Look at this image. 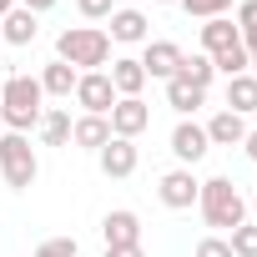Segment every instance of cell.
<instances>
[{"mask_svg":"<svg viewBox=\"0 0 257 257\" xmlns=\"http://www.w3.org/2000/svg\"><path fill=\"white\" fill-rule=\"evenodd\" d=\"M41 101H46V91H41L36 76H11L6 86H0V121L26 137L31 126H41V111H46Z\"/></svg>","mask_w":257,"mask_h":257,"instance_id":"obj_1","label":"cell"},{"mask_svg":"<svg viewBox=\"0 0 257 257\" xmlns=\"http://www.w3.org/2000/svg\"><path fill=\"white\" fill-rule=\"evenodd\" d=\"M56 61H66V66H76V71H96V66L111 61V36H106L101 26H71V31H61V41H56Z\"/></svg>","mask_w":257,"mask_h":257,"instance_id":"obj_2","label":"cell"},{"mask_svg":"<svg viewBox=\"0 0 257 257\" xmlns=\"http://www.w3.org/2000/svg\"><path fill=\"white\" fill-rule=\"evenodd\" d=\"M197 207H202V222L207 227H242L247 222V202H242V192L232 187V177H212V182H202V192H197Z\"/></svg>","mask_w":257,"mask_h":257,"instance_id":"obj_3","label":"cell"},{"mask_svg":"<svg viewBox=\"0 0 257 257\" xmlns=\"http://www.w3.org/2000/svg\"><path fill=\"white\" fill-rule=\"evenodd\" d=\"M0 177H6L11 192H26V187L41 177V162H36V152H31V142H26L21 132H6V137H0Z\"/></svg>","mask_w":257,"mask_h":257,"instance_id":"obj_4","label":"cell"},{"mask_svg":"<svg viewBox=\"0 0 257 257\" xmlns=\"http://www.w3.org/2000/svg\"><path fill=\"white\" fill-rule=\"evenodd\" d=\"M71 96L81 101V111H86V116H111V106L121 101L106 71H86V76L76 81V91H71Z\"/></svg>","mask_w":257,"mask_h":257,"instance_id":"obj_5","label":"cell"},{"mask_svg":"<svg viewBox=\"0 0 257 257\" xmlns=\"http://www.w3.org/2000/svg\"><path fill=\"white\" fill-rule=\"evenodd\" d=\"M111 137H121V142H137L147 126H152V106L142 101V96H121L116 106H111Z\"/></svg>","mask_w":257,"mask_h":257,"instance_id":"obj_6","label":"cell"},{"mask_svg":"<svg viewBox=\"0 0 257 257\" xmlns=\"http://www.w3.org/2000/svg\"><path fill=\"white\" fill-rule=\"evenodd\" d=\"M197 192H202V182L192 177V167H177V172H167V177L157 182V197H162L172 212H187V207H197Z\"/></svg>","mask_w":257,"mask_h":257,"instance_id":"obj_7","label":"cell"},{"mask_svg":"<svg viewBox=\"0 0 257 257\" xmlns=\"http://www.w3.org/2000/svg\"><path fill=\"white\" fill-rule=\"evenodd\" d=\"M207 152H212L207 126H197V121H177V132H172V157H177L182 167H197Z\"/></svg>","mask_w":257,"mask_h":257,"instance_id":"obj_8","label":"cell"},{"mask_svg":"<svg viewBox=\"0 0 257 257\" xmlns=\"http://www.w3.org/2000/svg\"><path fill=\"white\" fill-rule=\"evenodd\" d=\"M142 71H147V81H172L182 71V46L177 41H152L147 56H142Z\"/></svg>","mask_w":257,"mask_h":257,"instance_id":"obj_9","label":"cell"},{"mask_svg":"<svg viewBox=\"0 0 257 257\" xmlns=\"http://www.w3.org/2000/svg\"><path fill=\"white\" fill-rule=\"evenodd\" d=\"M101 237H106V247H142V217L126 212V207H116V212H106Z\"/></svg>","mask_w":257,"mask_h":257,"instance_id":"obj_10","label":"cell"},{"mask_svg":"<svg viewBox=\"0 0 257 257\" xmlns=\"http://www.w3.org/2000/svg\"><path fill=\"white\" fill-rule=\"evenodd\" d=\"M96 157H101V172H106V177H132V172H137V147L121 142V137H111Z\"/></svg>","mask_w":257,"mask_h":257,"instance_id":"obj_11","label":"cell"},{"mask_svg":"<svg viewBox=\"0 0 257 257\" xmlns=\"http://www.w3.org/2000/svg\"><path fill=\"white\" fill-rule=\"evenodd\" d=\"M111 86H116V96H142V86H147V71H142V61L137 56H121V61H111Z\"/></svg>","mask_w":257,"mask_h":257,"instance_id":"obj_12","label":"cell"},{"mask_svg":"<svg viewBox=\"0 0 257 257\" xmlns=\"http://www.w3.org/2000/svg\"><path fill=\"white\" fill-rule=\"evenodd\" d=\"M242 137H247V121H242L237 111H217V116L207 121V142H212V147H242Z\"/></svg>","mask_w":257,"mask_h":257,"instance_id":"obj_13","label":"cell"},{"mask_svg":"<svg viewBox=\"0 0 257 257\" xmlns=\"http://www.w3.org/2000/svg\"><path fill=\"white\" fill-rule=\"evenodd\" d=\"M232 46H242V36H237V26H232L227 16H217V21L202 26V56H222V51H232Z\"/></svg>","mask_w":257,"mask_h":257,"instance_id":"obj_14","label":"cell"},{"mask_svg":"<svg viewBox=\"0 0 257 257\" xmlns=\"http://www.w3.org/2000/svg\"><path fill=\"white\" fill-rule=\"evenodd\" d=\"M71 142L86 147V152H101V147L111 142V121H106V116H81V121L71 126Z\"/></svg>","mask_w":257,"mask_h":257,"instance_id":"obj_15","label":"cell"},{"mask_svg":"<svg viewBox=\"0 0 257 257\" xmlns=\"http://www.w3.org/2000/svg\"><path fill=\"white\" fill-rule=\"evenodd\" d=\"M106 36L121 41V46H137V41H147V16L142 11H111V31Z\"/></svg>","mask_w":257,"mask_h":257,"instance_id":"obj_16","label":"cell"},{"mask_svg":"<svg viewBox=\"0 0 257 257\" xmlns=\"http://www.w3.org/2000/svg\"><path fill=\"white\" fill-rule=\"evenodd\" d=\"M36 31H41V26H36V16H31L26 6H16L6 21H0V41H11V46H31Z\"/></svg>","mask_w":257,"mask_h":257,"instance_id":"obj_17","label":"cell"},{"mask_svg":"<svg viewBox=\"0 0 257 257\" xmlns=\"http://www.w3.org/2000/svg\"><path fill=\"white\" fill-rule=\"evenodd\" d=\"M227 111H237V116L257 111V76L252 71H242V76L227 81Z\"/></svg>","mask_w":257,"mask_h":257,"instance_id":"obj_18","label":"cell"},{"mask_svg":"<svg viewBox=\"0 0 257 257\" xmlns=\"http://www.w3.org/2000/svg\"><path fill=\"white\" fill-rule=\"evenodd\" d=\"M71 126H76L71 111L46 106V111H41V142H46V147H66V142H71Z\"/></svg>","mask_w":257,"mask_h":257,"instance_id":"obj_19","label":"cell"},{"mask_svg":"<svg viewBox=\"0 0 257 257\" xmlns=\"http://www.w3.org/2000/svg\"><path fill=\"white\" fill-rule=\"evenodd\" d=\"M76 81H81V71L66 66V61H51V66L41 71V91H46V96H71Z\"/></svg>","mask_w":257,"mask_h":257,"instance_id":"obj_20","label":"cell"},{"mask_svg":"<svg viewBox=\"0 0 257 257\" xmlns=\"http://www.w3.org/2000/svg\"><path fill=\"white\" fill-rule=\"evenodd\" d=\"M202 101H207V91H202V86H192V81H182V76H172V81H167V106H172V111L192 116Z\"/></svg>","mask_w":257,"mask_h":257,"instance_id":"obj_21","label":"cell"},{"mask_svg":"<svg viewBox=\"0 0 257 257\" xmlns=\"http://www.w3.org/2000/svg\"><path fill=\"white\" fill-rule=\"evenodd\" d=\"M177 76H182V81H192V86H202V91H207V86H212V76H217V71H212V56H182V71H177Z\"/></svg>","mask_w":257,"mask_h":257,"instance_id":"obj_22","label":"cell"},{"mask_svg":"<svg viewBox=\"0 0 257 257\" xmlns=\"http://www.w3.org/2000/svg\"><path fill=\"white\" fill-rule=\"evenodd\" d=\"M247 66H252V56H247V46H232V51H222V56H212V71H222L227 81H232V76H242Z\"/></svg>","mask_w":257,"mask_h":257,"instance_id":"obj_23","label":"cell"},{"mask_svg":"<svg viewBox=\"0 0 257 257\" xmlns=\"http://www.w3.org/2000/svg\"><path fill=\"white\" fill-rule=\"evenodd\" d=\"M227 247H232V257H257V222H242V227H232Z\"/></svg>","mask_w":257,"mask_h":257,"instance_id":"obj_24","label":"cell"},{"mask_svg":"<svg viewBox=\"0 0 257 257\" xmlns=\"http://www.w3.org/2000/svg\"><path fill=\"white\" fill-rule=\"evenodd\" d=\"M187 16H202V21H217L222 11H232V0H177Z\"/></svg>","mask_w":257,"mask_h":257,"instance_id":"obj_25","label":"cell"},{"mask_svg":"<svg viewBox=\"0 0 257 257\" xmlns=\"http://www.w3.org/2000/svg\"><path fill=\"white\" fill-rule=\"evenodd\" d=\"M81 247H76V237H51V242H41L36 247V257H76Z\"/></svg>","mask_w":257,"mask_h":257,"instance_id":"obj_26","label":"cell"},{"mask_svg":"<svg viewBox=\"0 0 257 257\" xmlns=\"http://www.w3.org/2000/svg\"><path fill=\"white\" fill-rule=\"evenodd\" d=\"M197 257H232V247H227V237H202Z\"/></svg>","mask_w":257,"mask_h":257,"instance_id":"obj_27","label":"cell"},{"mask_svg":"<svg viewBox=\"0 0 257 257\" xmlns=\"http://www.w3.org/2000/svg\"><path fill=\"white\" fill-rule=\"evenodd\" d=\"M86 21H111V0H76Z\"/></svg>","mask_w":257,"mask_h":257,"instance_id":"obj_28","label":"cell"},{"mask_svg":"<svg viewBox=\"0 0 257 257\" xmlns=\"http://www.w3.org/2000/svg\"><path fill=\"white\" fill-rule=\"evenodd\" d=\"M237 31H257V0H242V6H237Z\"/></svg>","mask_w":257,"mask_h":257,"instance_id":"obj_29","label":"cell"},{"mask_svg":"<svg viewBox=\"0 0 257 257\" xmlns=\"http://www.w3.org/2000/svg\"><path fill=\"white\" fill-rule=\"evenodd\" d=\"M16 6H26L31 16H41V11H51V6H56V0H16Z\"/></svg>","mask_w":257,"mask_h":257,"instance_id":"obj_30","label":"cell"},{"mask_svg":"<svg viewBox=\"0 0 257 257\" xmlns=\"http://www.w3.org/2000/svg\"><path fill=\"white\" fill-rule=\"evenodd\" d=\"M106 257H142V247H106Z\"/></svg>","mask_w":257,"mask_h":257,"instance_id":"obj_31","label":"cell"},{"mask_svg":"<svg viewBox=\"0 0 257 257\" xmlns=\"http://www.w3.org/2000/svg\"><path fill=\"white\" fill-rule=\"evenodd\" d=\"M242 152H247V157L257 162V132H247V137H242Z\"/></svg>","mask_w":257,"mask_h":257,"instance_id":"obj_32","label":"cell"},{"mask_svg":"<svg viewBox=\"0 0 257 257\" xmlns=\"http://www.w3.org/2000/svg\"><path fill=\"white\" fill-rule=\"evenodd\" d=\"M11 11H16V0H0V21H6V16H11Z\"/></svg>","mask_w":257,"mask_h":257,"instance_id":"obj_33","label":"cell"},{"mask_svg":"<svg viewBox=\"0 0 257 257\" xmlns=\"http://www.w3.org/2000/svg\"><path fill=\"white\" fill-rule=\"evenodd\" d=\"M157 6H177V0H157Z\"/></svg>","mask_w":257,"mask_h":257,"instance_id":"obj_34","label":"cell"},{"mask_svg":"<svg viewBox=\"0 0 257 257\" xmlns=\"http://www.w3.org/2000/svg\"><path fill=\"white\" fill-rule=\"evenodd\" d=\"M252 76H257V56H252Z\"/></svg>","mask_w":257,"mask_h":257,"instance_id":"obj_35","label":"cell"},{"mask_svg":"<svg viewBox=\"0 0 257 257\" xmlns=\"http://www.w3.org/2000/svg\"><path fill=\"white\" fill-rule=\"evenodd\" d=\"M252 212H257V202H252Z\"/></svg>","mask_w":257,"mask_h":257,"instance_id":"obj_36","label":"cell"}]
</instances>
